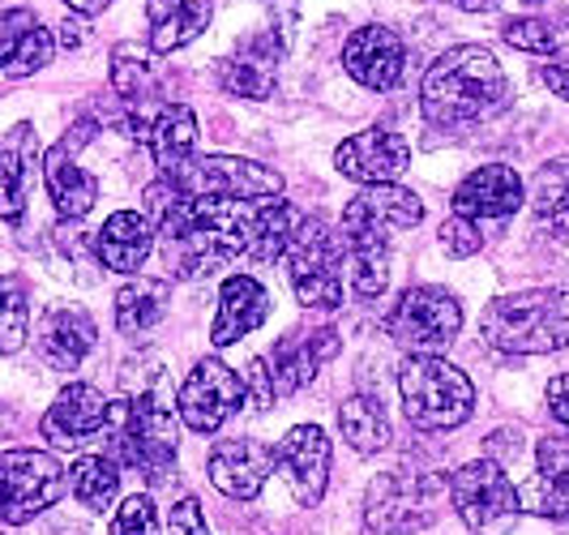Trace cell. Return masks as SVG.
<instances>
[{
	"instance_id": "obj_10",
	"label": "cell",
	"mask_w": 569,
	"mask_h": 535,
	"mask_svg": "<svg viewBox=\"0 0 569 535\" xmlns=\"http://www.w3.org/2000/svg\"><path fill=\"white\" fill-rule=\"evenodd\" d=\"M462 330V305L446 287H407L390 313V335L407 351H446Z\"/></svg>"
},
{
	"instance_id": "obj_5",
	"label": "cell",
	"mask_w": 569,
	"mask_h": 535,
	"mask_svg": "<svg viewBox=\"0 0 569 535\" xmlns=\"http://www.w3.org/2000/svg\"><path fill=\"white\" fill-rule=\"evenodd\" d=\"M103 437L116 458H124L129 467H138L146 476L171 467V458H176V420L154 390L129 398V403H108Z\"/></svg>"
},
{
	"instance_id": "obj_27",
	"label": "cell",
	"mask_w": 569,
	"mask_h": 535,
	"mask_svg": "<svg viewBox=\"0 0 569 535\" xmlns=\"http://www.w3.org/2000/svg\"><path fill=\"white\" fill-rule=\"evenodd\" d=\"M94 254L116 275H138L154 254V224L138 210H116L94 240Z\"/></svg>"
},
{
	"instance_id": "obj_16",
	"label": "cell",
	"mask_w": 569,
	"mask_h": 535,
	"mask_svg": "<svg viewBox=\"0 0 569 535\" xmlns=\"http://www.w3.org/2000/svg\"><path fill=\"white\" fill-rule=\"evenodd\" d=\"M342 65L365 90L386 95L407 73V48H402V39L390 27H360L342 48Z\"/></svg>"
},
{
	"instance_id": "obj_6",
	"label": "cell",
	"mask_w": 569,
	"mask_h": 535,
	"mask_svg": "<svg viewBox=\"0 0 569 535\" xmlns=\"http://www.w3.org/2000/svg\"><path fill=\"white\" fill-rule=\"evenodd\" d=\"M287 279L305 309H339L342 305V236L321 219H300L287 240Z\"/></svg>"
},
{
	"instance_id": "obj_11",
	"label": "cell",
	"mask_w": 569,
	"mask_h": 535,
	"mask_svg": "<svg viewBox=\"0 0 569 535\" xmlns=\"http://www.w3.org/2000/svg\"><path fill=\"white\" fill-rule=\"evenodd\" d=\"M390 231L395 227L377 219L360 198L342 210V261L360 300H377L390 283Z\"/></svg>"
},
{
	"instance_id": "obj_8",
	"label": "cell",
	"mask_w": 569,
	"mask_h": 535,
	"mask_svg": "<svg viewBox=\"0 0 569 535\" xmlns=\"http://www.w3.org/2000/svg\"><path fill=\"white\" fill-rule=\"evenodd\" d=\"M446 493V479L432 472H386L369 484L365 493V523L377 535H411L428 523V514L437 509V497Z\"/></svg>"
},
{
	"instance_id": "obj_21",
	"label": "cell",
	"mask_w": 569,
	"mask_h": 535,
	"mask_svg": "<svg viewBox=\"0 0 569 535\" xmlns=\"http://www.w3.org/2000/svg\"><path fill=\"white\" fill-rule=\"evenodd\" d=\"M527 198L518 171L506 164H488V168L471 171L455 189V215L458 219H510Z\"/></svg>"
},
{
	"instance_id": "obj_7",
	"label": "cell",
	"mask_w": 569,
	"mask_h": 535,
	"mask_svg": "<svg viewBox=\"0 0 569 535\" xmlns=\"http://www.w3.org/2000/svg\"><path fill=\"white\" fill-rule=\"evenodd\" d=\"M446 493L455 502L458 518L476 535H506L513 527V518L522 514L518 488L510 484L506 467L492 458L462 463L455 476L446 479Z\"/></svg>"
},
{
	"instance_id": "obj_20",
	"label": "cell",
	"mask_w": 569,
	"mask_h": 535,
	"mask_svg": "<svg viewBox=\"0 0 569 535\" xmlns=\"http://www.w3.org/2000/svg\"><path fill=\"white\" fill-rule=\"evenodd\" d=\"M86 133H90V125L73 129L60 146H52V150L43 155L48 198H52L60 219H82V215H90V206L99 201V185H94V176L78 168V159H73V150H78V141H82Z\"/></svg>"
},
{
	"instance_id": "obj_35",
	"label": "cell",
	"mask_w": 569,
	"mask_h": 535,
	"mask_svg": "<svg viewBox=\"0 0 569 535\" xmlns=\"http://www.w3.org/2000/svg\"><path fill=\"white\" fill-rule=\"evenodd\" d=\"M30 326V300H27V283L18 275H0V351L13 356L22 351Z\"/></svg>"
},
{
	"instance_id": "obj_2",
	"label": "cell",
	"mask_w": 569,
	"mask_h": 535,
	"mask_svg": "<svg viewBox=\"0 0 569 535\" xmlns=\"http://www.w3.org/2000/svg\"><path fill=\"white\" fill-rule=\"evenodd\" d=\"M488 347L506 356H552L569 347V287L497 296L480 317Z\"/></svg>"
},
{
	"instance_id": "obj_47",
	"label": "cell",
	"mask_w": 569,
	"mask_h": 535,
	"mask_svg": "<svg viewBox=\"0 0 569 535\" xmlns=\"http://www.w3.org/2000/svg\"><path fill=\"white\" fill-rule=\"evenodd\" d=\"M527 4H540V0H527Z\"/></svg>"
},
{
	"instance_id": "obj_14",
	"label": "cell",
	"mask_w": 569,
	"mask_h": 535,
	"mask_svg": "<svg viewBox=\"0 0 569 535\" xmlns=\"http://www.w3.org/2000/svg\"><path fill=\"white\" fill-rule=\"evenodd\" d=\"M124 133L133 141H142L146 150L159 159V168H168L176 159L193 155L198 146V116L184 103H150V108H129Z\"/></svg>"
},
{
	"instance_id": "obj_32",
	"label": "cell",
	"mask_w": 569,
	"mask_h": 535,
	"mask_svg": "<svg viewBox=\"0 0 569 535\" xmlns=\"http://www.w3.org/2000/svg\"><path fill=\"white\" fill-rule=\"evenodd\" d=\"M339 428L342 437H347V446L360 454H377L390 446V420H386V412H381V403L372 395H356L347 398L339 407Z\"/></svg>"
},
{
	"instance_id": "obj_28",
	"label": "cell",
	"mask_w": 569,
	"mask_h": 535,
	"mask_svg": "<svg viewBox=\"0 0 569 535\" xmlns=\"http://www.w3.org/2000/svg\"><path fill=\"white\" fill-rule=\"evenodd\" d=\"M270 313V296L266 287L249 275H236V279L223 283V296H219V317H214V330H210V343L214 347H231L244 335H253L257 326L266 321Z\"/></svg>"
},
{
	"instance_id": "obj_29",
	"label": "cell",
	"mask_w": 569,
	"mask_h": 535,
	"mask_svg": "<svg viewBox=\"0 0 569 535\" xmlns=\"http://www.w3.org/2000/svg\"><path fill=\"white\" fill-rule=\"evenodd\" d=\"M150 52H176L184 43H193L201 30L210 27L214 0H150Z\"/></svg>"
},
{
	"instance_id": "obj_39",
	"label": "cell",
	"mask_w": 569,
	"mask_h": 535,
	"mask_svg": "<svg viewBox=\"0 0 569 535\" xmlns=\"http://www.w3.org/2000/svg\"><path fill=\"white\" fill-rule=\"evenodd\" d=\"M112 535H159V509L146 493L124 497V506L116 509Z\"/></svg>"
},
{
	"instance_id": "obj_44",
	"label": "cell",
	"mask_w": 569,
	"mask_h": 535,
	"mask_svg": "<svg viewBox=\"0 0 569 535\" xmlns=\"http://www.w3.org/2000/svg\"><path fill=\"white\" fill-rule=\"evenodd\" d=\"M543 86L552 90V95H561V99H569V69H561V65H548L540 73Z\"/></svg>"
},
{
	"instance_id": "obj_38",
	"label": "cell",
	"mask_w": 569,
	"mask_h": 535,
	"mask_svg": "<svg viewBox=\"0 0 569 535\" xmlns=\"http://www.w3.org/2000/svg\"><path fill=\"white\" fill-rule=\"evenodd\" d=\"M501 39L513 52H527V57H557L561 52V30L543 18H513L501 27Z\"/></svg>"
},
{
	"instance_id": "obj_37",
	"label": "cell",
	"mask_w": 569,
	"mask_h": 535,
	"mask_svg": "<svg viewBox=\"0 0 569 535\" xmlns=\"http://www.w3.org/2000/svg\"><path fill=\"white\" fill-rule=\"evenodd\" d=\"M360 201L390 227H416L425 219V201L416 198L411 189H399V180H395V185H369V189L360 194Z\"/></svg>"
},
{
	"instance_id": "obj_43",
	"label": "cell",
	"mask_w": 569,
	"mask_h": 535,
	"mask_svg": "<svg viewBox=\"0 0 569 535\" xmlns=\"http://www.w3.org/2000/svg\"><path fill=\"white\" fill-rule=\"evenodd\" d=\"M548 412L561 428H569V373L548 382Z\"/></svg>"
},
{
	"instance_id": "obj_34",
	"label": "cell",
	"mask_w": 569,
	"mask_h": 535,
	"mask_svg": "<svg viewBox=\"0 0 569 535\" xmlns=\"http://www.w3.org/2000/svg\"><path fill=\"white\" fill-rule=\"evenodd\" d=\"M536 215L552 231H569V159H557L536 176Z\"/></svg>"
},
{
	"instance_id": "obj_40",
	"label": "cell",
	"mask_w": 569,
	"mask_h": 535,
	"mask_svg": "<svg viewBox=\"0 0 569 535\" xmlns=\"http://www.w3.org/2000/svg\"><path fill=\"white\" fill-rule=\"evenodd\" d=\"M437 240H441V249H446L450 257H476L480 254V245H485L480 231H476V224H471V219H458V215L441 224Z\"/></svg>"
},
{
	"instance_id": "obj_1",
	"label": "cell",
	"mask_w": 569,
	"mask_h": 535,
	"mask_svg": "<svg viewBox=\"0 0 569 535\" xmlns=\"http://www.w3.org/2000/svg\"><path fill=\"white\" fill-rule=\"evenodd\" d=\"M510 103V78L501 60L480 43L450 48L428 65L425 86H420V112L428 129L437 133H458L471 129L488 116H497Z\"/></svg>"
},
{
	"instance_id": "obj_33",
	"label": "cell",
	"mask_w": 569,
	"mask_h": 535,
	"mask_svg": "<svg viewBox=\"0 0 569 535\" xmlns=\"http://www.w3.org/2000/svg\"><path fill=\"white\" fill-rule=\"evenodd\" d=\"M69 484H73V497L90 514H103L116 502V493H120V467H116L108 454H82L69 467Z\"/></svg>"
},
{
	"instance_id": "obj_22",
	"label": "cell",
	"mask_w": 569,
	"mask_h": 535,
	"mask_svg": "<svg viewBox=\"0 0 569 535\" xmlns=\"http://www.w3.org/2000/svg\"><path fill=\"white\" fill-rule=\"evenodd\" d=\"M335 356H339V335L330 326H313L305 335L279 338L266 360H270V373H274V386L283 395H291V390H305L326 368V360H335Z\"/></svg>"
},
{
	"instance_id": "obj_45",
	"label": "cell",
	"mask_w": 569,
	"mask_h": 535,
	"mask_svg": "<svg viewBox=\"0 0 569 535\" xmlns=\"http://www.w3.org/2000/svg\"><path fill=\"white\" fill-rule=\"evenodd\" d=\"M64 4H69L73 13H86V18H94V13H103L112 0H64Z\"/></svg>"
},
{
	"instance_id": "obj_31",
	"label": "cell",
	"mask_w": 569,
	"mask_h": 535,
	"mask_svg": "<svg viewBox=\"0 0 569 535\" xmlns=\"http://www.w3.org/2000/svg\"><path fill=\"white\" fill-rule=\"evenodd\" d=\"M168 309V287L159 279H133L116 291V330L129 338H146Z\"/></svg>"
},
{
	"instance_id": "obj_17",
	"label": "cell",
	"mask_w": 569,
	"mask_h": 535,
	"mask_svg": "<svg viewBox=\"0 0 569 535\" xmlns=\"http://www.w3.org/2000/svg\"><path fill=\"white\" fill-rule=\"evenodd\" d=\"M274 472V450L253 437H228L210 450V484L231 502H253Z\"/></svg>"
},
{
	"instance_id": "obj_3",
	"label": "cell",
	"mask_w": 569,
	"mask_h": 535,
	"mask_svg": "<svg viewBox=\"0 0 569 535\" xmlns=\"http://www.w3.org/2000/svg\"><path fill=\"white\" fill-rule=\"evenodd\" d=\"M399 395L407 420L425 433H446L471 416L476 386L471 377L441 360L437 351H411L399 365Z\"/></svg>"
},
{
	"instance_id": "obj_19",
	"label": "cell",
	"mask_w": 569,
	"mask_h": 535,
	"mask_svg": "<svg viewBox=\"0 0 569 535\" xmlns=\"http://www.w3.org/2000/svg\"><path fill=\"white\" fill-rule=\"evenodd\" d=\"M279 57H283V39L249 34V39H240L236 52L219 60V82L236 99H270L274 78H279Z\"/></svg>"
},
{
	"instance_id": "obj_23",
	"label": "cell",
	"mask_w": 569,
	"mask_h": 535,
	"mask_svg": "<svg viewBox=\"0 0 569 535\" xmlns=\"http://www.w3.org/2000/svg\"><path fill=\"white\" fill-rule=\"evenodd\" d=\"M52 57H57V39L30 9L0 13V73L4 78H30Z\"/></svg>"
},
{
	"instance_id": "obj_15",
	"label": "cell",
	"mask_w": 569,
	"mask_h": 535,
	"mask_svg": "<svg viewBox=\"0 0 569 535\" xmlns=\"http://www.w3.org/2000/svg\"><path fill=\"white\" fill-rule=\"evenodd\" d=\"M407 164H411V150L390 129H365V133L347 138L335 150L339 176L356 180V185H395L407 171Z\"/></svg>"
},
{
	"instance_id": "obj_41",
	"label": "cell",
	"mask_w": 569,
	"mask_h": 535,
	"mask_svg": "<svg viewBox=\"0 0 569 535\" xmlns=\"http://www.w3.org/2000/svg\"><path fill=\"white\" fill-rule=\"evenodd\" d=\"M244 398L253 403V412H270L274 398H279V386H274V373H270V360L257 356L249 373H244Z\"/></svg>"
},
{
	"instance_id": "obj_46",
	"label": "cell",
	"mask_w": 569,
	"mask_h": 535,
	"mask_svg": "<svg viewBox=\"0 0 569 535\" xmlns=\"http://www.w3.org/2000/svg\"><path fill=\"white\" fill-rule=\"evenodd\" d=\"M446 4H455V9H467V13H488L497 0H446Z\"/></svg>"
},
{
	"instance_id": "obj_42",
	"label": "cell",
	"mask_w": 569,
	"mask_h": 535,
	"mask_svg": "<svg viewBox=\"0 0 569 535\" xmlns=\"http://www.w3.org/2000/svg\"><path fill=\"white\" fill-rule=\"evenodd\" d=\"M168 527H171V535H210V527H206V514H201V506H198V497L176 502Z\"/></svg>"
},
{
	"instance_id": "obj_30",
	"label": "cell",
	"mask_w": 569,
	"mask_h": 535,
	"mask_svg": "<svg viewBox=\"0 0 569 535\" xmlns=\"http://www.w3.org/2000/svg\"><path fill=\"white\" fill-rule=\"evenodd\" d=\"M296 224H300V215H296V206H287L283 198L253 201V210H249L244 257H253V261H274V257H283Z\"/></svg>"
},
{
	"instance_id": "obj_9",
	"label": "cell",
	"mask_w": 569,
	"mask_h": 535,
	"mask_svg": "<svg viewBox=\"0 0 569 535\" xmlns=\"http://www.w3.org/2000/svg\"><path fill=\"white\" fill-rule=\"evenodd\" d=\"M60 493H64V467L57 463V454H0V523H30L57 506Z\"/></svg>"
},
{
	"instance_id": "obj_25",
	"label": "cell",
	"mask_w": 569,
	"mask_h": 535,
	"mask_svg": "<svg viewBox=\"0 0 569 535\" xmlns=\"http://www.w3.org/2000/svg\"><path fill=\"white\" fill-rule=\"evenodd\" d=\"M39 164V138L30 125H13L0 138V219L18 224L27 215L30 198V176Z\"/></svg>"
},
{
	"instance_id": "obj_18",
	"label": "cell",
	"mask_w": 569,
	"mask_h": 535,
	"mask_svg": "<svg viewBox=\"0 0 569 535\" xmlns=\"http://www.w3.org/2000/svg\"><path fill=\"white\" fill-rule=\"evenodd\" d=\"M108 424V398L99 395L94 386L73 382L57 395V403L48 407L43 416V437L57 446V450H78L90 437H99Z\"/></svg>"
},
{
	"instance_id": "obj_24",
	"label": "cell",
	"mask_w": 569,
	"mask_h": 535,
	"mask_svg": "<svg viewBox=\"0 0 569 535\" xmlns=\"http://www.w3.org/2000/svg\"><path fill=\"white\" fill-rule=\"evenodd\" d=\"M34 343H39L43 365L69 373V368H78L90 356V347H94V321L78 305H52V309L43 313V321H39Z\"/></svg>"
},
{
	"instance_id": "obj_36",
	"label": "cell",
	"mask_w": 569,
	"mask_h": 535,
	"mask_svg": "<svg viewBox=\"0 0 569 535\" xmlns=\"http://www.w3.org/2000/svg\"><path fill=\"white\" fill-rule=\"evenodd\" d=\"M112 86L129 108H150L154 103V65L129 48L112 52Z\"/></svg>"
},
{
	"instance_id": "obj_12",
	"label": "cell",
	"mask_w": 569,
	"mask_h": 535,
	"mask_svg": "<svg viewBox=\"0 0 569 535\" xmlns=\"http://www.w3.org/2000/svg\"><path fill=\"white\" fill-rule=\"evenodd\" d=\"M176 403H180V420L193 433H214L244 407V377L223 365L219 356H206L189 368Z\"/></svg>"
},
{
	"instance_id": "obj_26",
	"label": "cell",
	"mask_w": 569,
	"mask_h": 535,
	"mask_svg": "<svg viewBox=\"0 0 569 535\" xmlns=\"http://www.w3.org/2000/svg\"><path fill=\"white\" fill-rule=\"evenodd\" d=\"M518 502L540 518H569V442L543 437L536 450V476L527 484V497L518 493Z\"/></svg>"
},
{
	"instance_id": "obj_13",
	"label": "cell",
	"mask_w": 569,
	"mask_h": 535,
	"mask_svg": "<svg viewBox=\"0 0 569 535\" xmlns=\"http://www.w3.org/2000/svg\"><path fill=\"white\" fill-rule=\"evenodd\" d=\"M274 467L291 484V497L300 506H317L330 488V437L317 424H296L274 446Z\"/></svg>"
},
{
	"instance_id": "obj_4",
	"label": "cell",
	"mask_w": 569,
	"mask_h": 535,
	"mask_svg": "<svg viewBox=\"0 0 569 535\" xmlns=\"http://www.w3.org/2000/svg\"><path fill=\"white\" fill-rule=\"evenodd\" d=\"M159 180L184 198H283V176L274 168H261L253 159H240V155H184L168 168H159Z\"/></svg>"
}]
</instances>
